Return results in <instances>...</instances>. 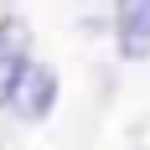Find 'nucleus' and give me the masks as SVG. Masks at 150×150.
<instances>
[{"instance_id":"7ed1b4c3","label":"nucleus","mask_w":150,"mask_h":150,"mask_svg":"<svg viewBox=\"0 0 150 150\" xmlns=\"http://www.w3.org/2000/svg\"><path fill=\"white\" fill-rule=\"evenodd\" d=\"M26 36H31V31H26L21 16H5V21H0V104H5L16 73L26 67Z\"/></svg>"},{"instance_id":"f03ea898","label":"nucleus","mask_w":150,"mask_h":150,"mask_svg":"<svg viewBox=\"0 0 150 150\" xmlns=\"http://www.w3.org/2000/svg\"><path fill=\"white\" fill-rule=\"evenodd\" d=\"M119 52L129 62L150 57V0H119Z\"/></svg>"},{"instance_id":"f257e3e1","label":"nucleus","mask_w":150,"mask_h":150,"mask_svg":"<svg viewBox=\"0 0 150 150\" xmlns=\"http://www.w3.org/2000/svg\"><path fill=\"white\" fill-rule=\"evenodd\" d=\"M5 104L21 114V119H47L52 104H57V73L47 67V62H26L21 73H16L11 93H5Z\"/></svg>"}]
</instances>
